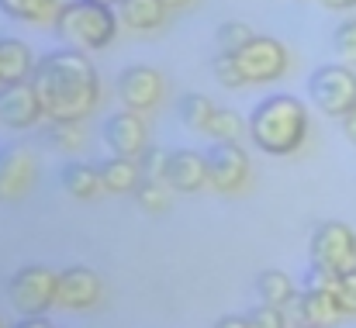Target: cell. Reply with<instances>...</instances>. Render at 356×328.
I'll list each match as a JSON object with an SVG mask.
<instances>
[{
	"instance_id": "cell-1",
	"label": "cell",
	"mask_w": 356,
	"mask_h": 328,
	"mask_svg": "<svg viewBox=\"0 0 356 328\" xmlns=\"http://www.w3.org/2000/svg\"><path fill=\"white\" fill-rule=\"evenodd\" d=\"M45 108L49 121H83L101 101V80L87 52L80 49H56L35 63L28 80Z\"/></svg>"
},
{
	"instance_id": "cell-2",
	"label": "cell",
	"mask_w": 356,
	"mask_h": 328,
	"mask_svg": "<svg viewBox=\"0 0 356 328\" xmlns=\"http://www.w3.org/2000/svg\"><path fill=\"white\" fill-rule=\"evenodd\" d=\"M249 138L266 156H291L308 142V108L294 94H270L249 114Z\"/></svg>"
},
{
	"instance_id": "cell-3",
	"label": "cell",
	"mask_w": 356,
	"mask_h": 328,
	"mask_svg": "<svg viewBox=\"0 0 356 328\" xmlns=\"http://www.w3.org/2000/svg\"><path fill=\"white\" fill-rule=\"evenodd\" d=\"M118 10L108 3H90V0H70L52 21V31L59 42L80 52H97L108 49L118 35Z\"/></svg>"
},
{
	"instance_id": "cell-4",
	"label": "cell",
	"mask_w": 356,
	"mask_h": 328,
	"mask_svg": "<svg viewBox=\"0 0 356 328\" xmlns=\"http://www.w3.org/2000/svg\"><path fill=\"white\" fill-rule=\"evenodd\" d=\"M308 94L312 104L329 114V117H343L356 104V73L346 63H325L308 76Z\"/></svg>"
},
{
	"instance_id": "cell-5",
	"label": "cell",
	"mask_w": 356,
	"mask_h": 328,
	"mask_svg": "<svg viewBox=\"0 0 356 328\" xmlns=\"http://www.w3.org/2000/svg\"><path fill=\"white\" fill-rule=\"evenodd\" d=\"M56 287H59V273L35 263V266H21L7 280V297L17 315H45L56 304Z\"/></svg>"
},
{
	"instance_id": "cell-6",
	"label": "cell",
	"mask_w": 356,
	"mask_h": 328,
	"mask_svg": "<svg viewBox=\"0 0 356 328\" xmlns=\"http://www.w3.org/2000/svg\"><path fill=\"white\" fill-rule=\"evenodd\" d=\"M308 252H312V263L332 273H350L356 270V231L343 221H322L312 231Z\"/></svg>"
},
{
	"instance_id": "cell-7",
	"label": "cell",
	"mask_w": 356,
	"mask_h": 328,
	"mask_svg": "<svg viewBox=\"0 0 356 328\" xmlns=\"http://www.w3.org/2000/svg\"><path fill=\"white\" fill-rule=\"evenodd\" d=\"M236 63L245 76V83H273L287 73V49L270 38V35H256L242 52H236Z\"/></svg>"
},
{
	"instance_id": "cell-8",
	"label": "cell",
	"mask_w": 356,
	"mask_h": 328,
	"mask_svg": "<svg viewBox=\"0 0 356 328\" xmlns=\"http://www.w3.org/2000/svg\"><path fill=\"white\" fill-rule=\"evenodd\" d=\"M208 163V183L218 194H238L249 180V156L238 142H211L204 149Z\"/></svg>"
},
{
	"instance_id": "cell-9",
	"label": "cell",
	"mask_w": 356,
	"mask_h": 328,
	"mask_svg": "<svg viewBox=\"0 0 356 328\" xmlns=\"http://www.w3.org/2000/svg\"><path fill=\"white\" fill-rule=\"evenodd\" d=\"M163 73L152 66H128L118 73V97L124 110L135 114H149L163 101Z\"/></svg>"
},
{
	"instance_id": "cell-10",
	"label": "cell",
	"mask_w": 356,
	"mask_h": 328,
	"mask_svg": "<svg viewBox=\"0 0 356 328\" xmlns=\"http://www.w3.org/2000/svg\"><path fill=\"white\" fill-rule=\"evenodd\" d=\"M111 156H124V159H142V152L149 149V131H145V117L135 110H118L104 121L101 128Z\"/></svg>"
},
{
	"instance_id": "cell-11",
	"label": "cell",
	"mask_w": 356,
	"mask_h": 328,
	"mask_svg": "<svg viewBox=\"0 0 356 328\" xmlns=\"http://www.w3.org/2000/svg\"><path fill=\"white\" fill-rule=\"evenodd\" d=\"M101 301V277L87 266H70L59 273L56 287V304L66 311H87Z\"/></svg>"
},
{
	"instance_id": "cell-12",
	"label": "cell",
	"mask_w": 356,
	"mask_h": 328,
	"mask_svg": "<svg viewBox=\"0 0 356 328\" xmlns=\"http://www.w3.org/2000/svg\"><path fill=\"white\" fill-rule=\"evenodd\" d=\"M45 117V108L35 94V87L24 83H7L0 87V121L7 128H31Z\"/></svg>"
},
{
	"instance_id": "cell-13",
	"label": "cell",
	"mask_w": 356,
	"mask_h": 328,
	"mask_svg": "<svg viewBox=\"0 0 356 328\" xmlns=\"http://www.w3.org/2000/svg\"><path fill=\"white\" fill-rule=\"evenodd\" d=\"M35 180V156L24 145L0 149V201H17Z\"/></svg>"
},
{
	"instance_id": "cell-14",
	"label": "cell",
	"mask_w": 356,
	"mask_h": 328,
	"mask_svg": "<svg viewBox=\"0 0 356 328\" xmlns=\"http://www.w3.org/2000/svg\"><path fill=\"white\" fill-rule=\"evenodd\" d=\"M166 183L180 194H194L201 187H208V163L201 152L194 149H177L170 152V173H166Z\"/></svg>"
},
{
	"instance_id": "cell-15",
	"label": "cell",
	"mask_w": 356,
	"mask_h": 328,
	"mask_svg": "<svg viewBox=\"0 0 356 328\" xmlns=\"http://www.w3.org/2000/svg\"><path fill=\"white\" fill-rule=\"evenodd\" d=\"M163 0H118V21L128 31H156L166 21Z\"/></svg>"
},
{
	"instance_id": "cell-16",
	"label": "cell",
	"mask_w": 356,
	"mask_h": 328,
	"mask_svg": "<svg viewBox=\"0 0 356 328\" xmlns=\"http://www.w3.org/2000/svg\"><path fill=\"white\" fill-rule=\"evenodd\" d=\"M35 73V59L31 49L17 38H0V80L7 83H24Z\"/></svg>"
},
{
	"instance_id": "cell-17",
	"label": "cell",
	"mask_w": 356,
	"mask_h": 328,
	"mask_svg": "<svg viewBox=\"0 0 356 328\" xmlns=\"http://www.w3.org/2000/svg\"><path fill=\"white\" fill-rule=\"evenodd\" d=\"M104 190L108 194H135V187L142 183V166L138 159H124V156H111L104 163H97Z\"/></svg>"
},
{
	"instance_id": "cell-18",
	"label": "cell",
	"mask_w": 356,
	"mask_h": 328,
	"mask_svg": "<svg viewBox=\"0 0 356 328\" xmlns=\"http://www.w3.org/2000/svg\"><path fill=\"white\" fill-rule=\"evenodd\" d=\"M63 190L80 197V201H94L101 190H104V180H101V170L97 166H87V163H70L63 166Z\"/></svg>"
},
{
	"instance_id": "cell-19",
	"label": "cell",
	"mask_w": 356,
	"mask_h": 328,
	"mask_svg": "<svg viewBox=\"0 0 356 328\" xmlns=\"http://www.w3.org/2000/svg\"><path fill=\"white\" fill-rule=\"evenodd\" d=\"M301 297H305L308 325L332 328L339 318H346V315H343V308H339V301H336V294H329V290H305Z\"/></svg>"
},
{
	"instance_id": "cell-20",
	"label": "cell",
	"mask_w": 356,
	"mask_h": 328,
	"mask_svg": "<svg viewBox=\"0 0 356 328\" xmlns=\"http://www.w3.org/2000/svg\"><path fill=\"white\" fill-rule=\"evenodd\" d=\"M256 290H259V301L270 304V308H284V304L298 294L294 284H291V277H287L284 270H263V273L256 277Z\"/></svg>"
},
{
	"instance_id": "cell-21",
	"label": "cell",
	"mask_w": 356,
	"mask_h": 328,
	"mask_svg": "<svg viewBox=\"0 0 356 328\" xmlns=\"http://www.w3.org/2000/svg\"><path fill=\"white\" fill-rule=\"evenodd\" d=\"M0 10L17 21H56L63 3L59 0H0Z\"/></svg>"
},
{
	"instance_id": "cell-22",
	"label": "cell",
	"mask_w": 356,
	"mask_h": 328,
	"mask_svg": "<svg viewBox=\"0 0 356 328\" xmlns=\"http://www.w3.org/2000/svg\"><path fill=\"white\" fill-rule=\"evenodd\" d=\"M215 110H218L215 108V101H211V97H204V94H184V97L177 101V114H180V121H184L187 128H194V131H204Z\"/></svg>"
},
{
	"instance_id": "cell-23",
	"label": "cell",
	"mask_w": 356,
	"mask_h": 328,
	"mask_svg": "<svg viewBox=\"0 0 356 328\" xmlns=\"http://www.w3.org/2000/svg\"><path fill=\"white\" fill-rule=\"evenodd\" d=\"M252 38H256V31H252L245 21H225V24H218V31H215V45H218V52H225V56L242 52Z\"/></svg>"
},
{
	"instance_id": "cell-24",
	"label": "cell",
	"mask_w": 356,
	"mask_h": 328,
	"mask_svg": "<svg viewBox=\"0 0 356 328\" xmlns=\"http://www.w3.org/2000/svg\"><path fill=\"white\" fill-rule=\"evenodd\" d=\"M170 197H173V187H170V183H159V180H145V177H142V183L135 187V201H138V208L149 211V215L166 211V208H170Z\"/></svg>"
},
{
	"instance_id": "cell-25",
	"label": "cell",
	"mask_w": 356,
	"mask_h": 328,
	"mask_svg": "<svg viewBox=\"0 0 356 328\" xmlns=\"http://www.w3.org/2000/svg\"><path fill=\"white\" fill-rule=\"evenodd\" d=\"M242 117H238L236 110H225L218 108L211 114V121H208V128H204V135L208 138H215V142H236L238 135H242Z\"/></svg>"
},
{
	"instance_id": "cell-26",
	"label": "cell",
	"mask_w": 356,
	"mask_h": 328,
	"mask_svg": "<svg viewBox=\"0 0 356 328\" xmlns=\"http://www.w3.org/2000/svg\"><path fill=\"white\" fill-rule=\"evenodd\" d=\"M49 138L63 152H76L87 142V131H83V121H49Z\"/></svg>"
},
{
	"instance_id": "cell-27",
	"label": "cell",
	"mask_w": 356,
	"mask_h": 328,
	"mask_svg": "<svg viewBox=\"0 0 356 328\" xmlns=\"http://www.w3.org/2000/svg\"><path fill=\"white\" fill-rule=\"evenodd\" d=\"M211 76H215L218 87H225V90H242V87H245V76H242V69H238L236 56H225V52H218V56L211 59Z\"/></svg>"
},
{
	"instance_id": "cell-28",
	"label": "cell",
	"mask_w": 356,
	"mask_h": 328,
	"mask_svg": "<svg viewBox=\"0 0 356 328\" xmlns=\"http://www.w3.org/2000/svg\"><path fill=\"white\" fill-rule=\"evenodd\" d=\"M138 166H142V177H145V180H159V183H166V173H170V152L159 149V145H149V149L142 152Z\"/></svg>"
},
{
	"instance_id": "cell-29",
	"label": "cell",
	"mask_w": 356,
	"mask_h": 328,
	"mask_svg": "<svg viewBox=\"0 0 356 328\" xmlns=\"http://www.w3.org/2000/svg\"><path fill=\"white\" fill-rule=\"evenodd\" d=\"M332 45H336V52H339V59H343L346 66H356V17H346V21L336 28Z\"/></svg>"
},
{
	"instance_id": "cell-30",
	"label": "cell",
	"mask_w": 356,
	"mask_h": 328,
	"mask_svg": "<svg viewBox=\"0 0 356 328\" xmlns=\"http://www.w3.org/2000/svg\"><path fill=\"white\" fill-rule=\"evenodd\" d=\"M339 277H343V273H332V270H325V266L312 263V266H308V273H305V290H329V294H336Z\"/></svg>"
},
{
	"instance_id": "cell-31",
	"label": "cell",
	"mask_w": 356,
	"mask_h": 328,
	"mask_svg": "<svg viewBox=\"0 0 356 328\" xmlns=\"http://www.w3.org/2000/svg\"><path fill=\"white\" fill-rule=\"evenodd\" d=\"M336 301L343 308V315H356V270L339 277V287H336Z\"/></svg>"
},
{
	"instance_id": "cell-32",
	"label": "cell",
	"mask_w": 356,
	"mask_h": 328,
	"mask_svg": "<svg viewBox=\"0 0 356 328\" xmlns=\"http://www.w3.org/2000/svg\"><path fill=\"white\" fill-rule=\"evenodd\" d=\"M249 328H287V322H284V311L280 308L263 304V308H256L249 315Z\"/></svg>"
},
{
	"instance_id": "cell-33",
	"label": "cell",
	"mask_w": 356,
	"mask_h": 328,
	"mask_svg": "<svg viewBox=\"0 0 356 328\" xmlns=\"http://www.w3.org/2000/svg\"><path fill=\"white\" fill-rule=\"evenodd\" d=\"M284 322H287V328H301V325H308V315H305V297L301 294H294L284 308Z\"/></svg>"
},
{
	"instance_id": "cell-34",
	"label": "cell",
	"mask_w": 356,
	"mask_h": 328,
	"mask_svg": "<svg viewBox=\"0 0 356 328\" xmlns=\"http://www.w3.org/2000/svg\"><path fill=\"white\" fill-rule=\"evenodd\" d=\"M339 124H343V135H346V138H350V142L356 145V104L346 110L343 117H339Z\"/></svg>"
},
{
	"instance_id": "cell-35",
	"label": "cell",
	"mask_w": 356,
	"mask_h": 328,
	"mask_svg": "<svg viewBox=\"0 0 356 328\" xmlns=\"http://www.w3.org/2000/svg\"><path fill=\"white\" fill-rule=\"evenodd\" d=\"M215 328H249V318H242V315H225V318H218Z\"/></svg>"
},
{
	"instance_id": "cell-36",
	"label": "cell",
	"mask_w": 356,
	"mask_h": 328,
	"mask_svg": "<svg viewBox=\"0 0 356 328\" xmlns=\"http://www.w3.org/2000/svg\"><path fill=\"white\" fill-rule=\"evenodd\" d=\"M14 328H52V325H49L42 315H21V322H17Z\"/></svg>"
},
{
	"instance_id": "cell-37",
	"label": "cell",
	"mask_w": 356,
	"mask_h": 328,
	"mask_svg": "<svg viewBox=\"0 0 356 328\" xmlns=\"http://www.w3.org/2000/svg\"><path fill=\"white\" fill-rule=\"evenodd\" d=\"M318 3H325L329 10H353L356 0H318Z\"/></svg>"
},
{
	"instance_id": "cell-38",
	"label": "cell",
	"mask_w": 356,
	"mask_h": 328,
	"mask_svg": "<svg viewBox=\"0 0 356 328\" xmlns=\"http://www.w3.org/2000/svg\"><path fill=\"white\" fill-rule=\"evenodd\" d=\"M163 3H166L170 10H180V7H191L194 0H163Z\"/></svg>"
},
{
	"instance_id": "cell-39",
	"label": "cell",
	"mask_w": 356,
	"mask_h": 328,
	"mask_svg": "<svg viewBox=\"0 0 356 328\" xmlns=\"http://www.w3.org/2000/svg\"><path fill=\"white\" fill-rule=\"evenodd\" d=\"M90 3H108V7H118V0H90Z\"/></svg>"
},
{
	"instance_id": "cell-40",
	"label": "cell",
	"mask_w": 356,
	"mask_h": 328,
	"mask_svg": "<svg viewBox=\"0 0 356 328\" xmlns=\"http://www.w3.org/2000/svg\"><path fill=\"white\" fill-rule=\"evenodd\" d=\"M301 328H315V325H301Z\"/></svg>"
},
{
	"instance_id": "cell-41",
	"label": "cell",
	"mask_w": 356,
	"mask_h": 328,
	"mask_svg": "<svg viewBox=\"0 0 356 328\" xmlns=\"http://www.w3.org/2000/svg\"><path fill=\"white\" fill-rule=\"evenodd\" d=\"M0 87H3V80H0Z\"/></svg>"
},
{
	"instance_id": "cell-42",
	"label": "cell",
	"mask_w": 356,
	"mask_h": 328,
	"mask_svg": "<svg viewBox=\"0 0 356 328\" xmlns=\"http://www.w3.org/2000/svg\"><path fill=\"white\" fill-rule=\"evenodd\" d=\"M0 328H3V322H0Z\"/></svg>"
}]
</instances>
